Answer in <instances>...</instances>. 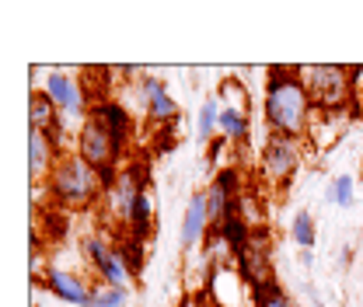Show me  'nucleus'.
Wrapping results in <instances>:
<instances>
[{"label": "nucleus", "mask_w": 363, "mask_h": 307, "mask_svg": "<svg viewBox=\"0 0 363 307\" xmlns=\"http://www.w3.org/2000/svg\"><path fill=\"white\" fill-rule=\"evenodd\" d=\"M301 164H304V140H290V136H266V143H262V150H259V164H255V172H259V182L262 185H269L276 192H283L297 172H301Z\"/></svg>", "instance_id": "4"}, {"label": "nucleus", "mask_w": 363, "mask_h": 307, "mask_svg": "<svg viewBox=\"0 0 363 307\" xmlns=\"http://www.w3.org/2000/svg\"><path fill=\"white\" fill-rule=\"evenodd\" d=\"M43 189H45V199H49L60 213L91 210V206H98L101 196H105L101 175L91 168L77 150L60 154V161H56V168H52L49 178L43 182Z\"/></svg>", "instance_id": "2"}, {"label": "nucleus", "mask_w": 363, "mask_h": 307, "mask_svg": "<svg viewBox=\"0 0 363 307\" xmlns=\"http://www.w3.org/2000/svg\"><path fill=\"white\" fill-rule=\"evenodd\" d=\"M252 307H297V301L283 290V283L269 276L259 286H252Z\"/></svg>", "instance_id": "15"}, {"label": "nucleus", "mask_w": 363, "mask_h": 307, "mask_svg": "<svg viewBox=\"0 0 363 307\" xmlns=\"http://www.w3.org/2000/svg\"><path fill=\"white\" fill-rule=\"evenodd\" d=\"M357 185H353V175H335L332 178V185L321 192V199L328 203V206H339V210H350L353 203H357V192H353Z\"/></svg>", "instance_id": "21"}, {"label": "nucleus", "mask_w": 363, "mask_h": 307, "mask_svg": "<svg viewBox=\"0 0 363 307\" xmlns=\"http://www.w3.org/2000/svg\"><path fill=\"white\" fill-rule=\"evenodd\" d=\"M60 119H63V116H60L56 101H52L43 88H32V98H28V130L49 133Z\"/></svg>", "instance_id": "13"}, {"label": "nucleus", "mask_w": 363, "mask_h": 307, "mask_svg": "<svg viewBox=\"0 0 363 307\" xmlns=\"http://www.w3.org/2000/svg\"><path fill=\"white\" fill-rule=\"evenodd\" d=\"M43 91L56 101L60 116L67 123H77L84 126L91 116V101H88V91L81 84V74H70V70H49L43 77Z\"/></svg>", "instance_id": "6"}, {"label": "nucleus", "mask_w": 363, "mask_h": 307, "mask_svg": "<svg viewBox=\"0 0 363 307\" xmlns=\"http://www.w3.org/2000/svg\"><path fill=\"white\" fill-rule=\"evenodd\" d=\"M43 283H45V290H49L56 301H63V304H74V307H91L94 286H91L81 272H70V269H60V265H52V269H45Z\"/></svg>", "instance_id": "9"}, {"label": "nucleus", "mask_w": 363, "mask_h": 307, "mask_svg": "<svg viewBox=\"0 0 363 307\" xmlns=\"http://www.w3.org/2000/svg\"><path fill=\"white\" fill-rule=\"evenodd\" d=\"M91 116H94V119H101L108 130L116 133V140H119L123 147L130 143V136H133V116H130V108H126V105H119V101L105 98L101 105H94V108H91Z\"/></svg>", "instance_id": "12"}, {"label": "nucleus", "mask_w": 363, "mask_h": 307, "mask_svg": "<svg viewBox=\"0 0 363 307\" xmlns=\"http://www.w3.org/2000/svg\"><path fill=\"white\" fill-rule=\"evenodd\" d=\"M143 116H147V123H150V126H175V123H179V116H182V108H179V101L164 91V94H157L154 101H147V105H143Z\"/></svg>", "instance_id": "17"}, {"label": "nucleus", "mask_w": 363, "mask_h": 307, "mask_svg": "<svg viewBox=\"0 0 363 307\" xmlns=\"http://www.w3.org/2000/svg\"><path fill=\"white\" fill-rule=\"evenodd\" d=\"M210 234V213H206V192H192L189 196V206L182 213V227H179V245L182 252H196Z\"/></svg>", "instance_id": "10"}, {"label": "nucleus", "mask_w": 363, "mask_h": 307, "mask_svg": "<svg viewBox=\"0 0 363 307\" xmlns=\"http://www.w3.org/2000/svg\"><path fill=\"white\" fill-rule=\"evenodd\" d=\"M315 307H325V304H315Z\"/></svg>", "instance_id": "25"}, {"label": "nucleus", "mask_w": 363, "mask_h": 307, "mask_svg": "<svg viewBox=\"0 0 363 307\" xmlns=\"http://www.w3.org/2000/svg\"><path fill=\"white\" fill-rule=\"evenodd\" d=\"M220 112H224V105H220V98H217V91L199 105V116H196V140L199 143H213L217 140V133H220Z\"/></svg>", "instance_id": "14"}, {"label": "nucleus", "mask_w": 363, "mask_h": 307, "mask_svg": "<svg viewBox=\"0 0 363 307\" xmlns=\"http://www.w3.org/2000/svg\"><path fill=\"white\" fill-rule=\"evenodd\" d=\"M116 252H119V259L126 262L130 276H140V272H143V265H147V241H143V238L119 234V238H116Z\"/></svg>", "instance_id": "16"}, {"label": "nucleus", "mask_w": 363, "mask_h": 307, "mask_svg": "<svg viewBox=\"0 0 363 307\" xmlns=\"http://www.w3.org/2000/svg\"><path fill=\"white\" fill-rule=\"evenodd\" d=\"M290 238L301 252H311L318 245V220L308 213V210H297L294 220H290Z\"/></svg>", "instance_id": "19"}, {"label": "nucleus", "mask_w": 363, "mask_h": 307, "mask_svg": "<svg viewBox=\"0 0 363 307\" xmlns=\"http://www.w3.org/2000/svg\"><path fill=\"white\" fill-rule=\"evenodd\" d=\"M217 230H220V238H224L227 245L234 248V255H241V252H245V245L252 241V227H248V220L241 217V213L224 217V223H220Z\"/></svg>", "instance_id": "20"}, {"label": "nucleus", "mask_w": 363, "mask_h": 307, "mask_svg": "<svg viewBox=\"0 0 363 307\" xmlns=\"http://www.w3.org/2000/svg\"><path fill=\"white\" fill-rule=\"evenodd\" d=\"M304 88L315 101L318 116H335L342 108H350V98H353V74L350 67H339V63H311V67H297Z\"/></svg>", "instance_id": "3"}, {"label": "nucleus", "mask_w": 363, "mask_h": 307, "mask_svg": "<svg viewBox=\"0 0 363 307\" xmlns=\"http://www.w3.org/2000/svg\"><path fill=\"white\" fill-rule=\"evenodd\" d=\"M262 119L272 136L308 140L315 130L318 108L304 88L297 67L272 63L266 67V94H262Z\"/></svg>", "instance_id": "1"}, {"label": "nucleus", "mask_w": 363, "mask_h": 307, "mask_svg": "<svg viewBox=\"0 0 363 307\" xmlns=\"http://www.w3.org/2000/svg\"><path fill=\"white\" fill-rule=\"evenodd\" d=\"M297 259H301L304 269H311V265H315V252H297Z\"/></svg>", "instance_id": "23"}, {"label": "nucleus", "mask_w": 363, "mask_h": 307, "mask_svg": "<svg viewBox=\"0 0 363 307\" xmlns=\"http://www.w3.org/2000/svg\"><path fill=\"white\" fill-rule=\"evenodd\" d=\"M353 262V248L350 245H342V255H339V265H350Z\"/></svg>", "instance_id": "24"}, {"label": "nucleus", "mask_w": 363, "mask_h": 307, "mask_svg": "<svg viewBox=\"0 0 363 307\" xmlns=\"http://www.w3.org/2000/svg\"><path fill=\"white\" fill-rule=\"evenodd\" d=\"M56 161H60V150L49 140V133L28 130V178H32V185L45 182L49 172L56 168Z\"/></svg>", "instance_id": "11"}, {"label": "nucleus", "mask_w": 363, "mask_h": 307, "mask_svg": "<svg viewBox=\"0 0 363 307\" xmlns=\"http://www.w3.org/2000/svg\"><path fill=\"white\" fill-rule=\"evenodd\" d=\"M74 150L88 161L94 172H123L126 147L116 140V133L108 130L101 119H94V116H88L84 126H77V133H74Z\"/></svg>", "instance_id": "5"}, {"label": "nucleus", "mask_w": 363, "mask_h": 307, "mask_svg": "<svg viewBox=\"0 0 363 307\" xmlns=\"http://www.w3.org/2000/svg\"><path fill=\"white\" fill-rule=\"evenodd\" d=\"M81 252H84L88 269L94 272V279H98L101 286H119V290H130L133 276H130L126 262L119 259L116 241H108V238H101V234H88V238L81 241Z\"/></svg>", "instance_id": "7"}, {"label": "nucleus", "mask_w": 363, "mask_h": 307, "mask_svg": "<svg viewBox=\"0 0 363 307\" xmlns=\"http://www.w3.org/2000/svg\"><path fill=\"white\" fill-rule=\"evenodd\" d=\"M130 301V290H119V286H101L94 283V297H91V307H126Z\"/></svg>", "instance_id": "22"}, {"label": "nucleus", "mask_w": 363, "mask_h": 307, "mask_svg": "<svg viewBox=\"0 0 363 307\" xmlns=\"http://www.w3.org/2000/svg\"><path fill=\"white\" fill-rule=\"evenodd\" d=\"M217 98H220V105L224 108H234V112H252V94H248V84L245 81H238V77H224L220 84H217Z\"/></svg>", "instance_id": "18"}, {"label": "nucleus", "mask_w": 363, "mask_h": 307, "mask_svg": "<svg viewBox=\"0 0 363 307\" xmlns=\"http://www.w3.org/2000/svg\"><path fill=\"white\" fill-rule=\"evenodd\" d=\"M269 259H272L269 227H259V230H252V241H248V245H245V252L238 255V272L245 276V283H248V286H259L262 279H269L272 276Z\"/></svg>", "instance_id": "8"}]
</instances>
